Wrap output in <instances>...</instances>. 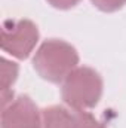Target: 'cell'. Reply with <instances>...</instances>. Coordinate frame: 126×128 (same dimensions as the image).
Wrapping results in <instances>:
<instances>
[{"instance_id": "obj_3", "label": "cell", "mask_w": 126, "mask_h": 128, "mask_svg": "<svg viewBox=\"0 0 126 128\" xmlns=\"http://www.w3.org/2000/svg\"><path fill=\"white\" fill-rule=\"evenodd\" d=\"M39 42L37 26L28 20H7L1 27V49L18 58L25 60Z\"/></svg>"}, {"instance_id": "obj_7", "label": "cell", "mask_w": 126, "mask_h": 128, "mask_svg": "<svg viewBox=\"0 0 126 128\" xmlns=\"http://www.w3.org/2000/svg\"><path fill=\"white\" fill-rule=\"evenodd\" d=\"M71 128H105L86 110H73Z\"/></svg>"}, {"instance_id": "obj_9", "label": "cell", "mask_w": 126, "mask_h": 128, "mask_svg": "<svg viewBox=\"0 0 126 128\" xmlns=\"http://www.w3.org/2000/svg\"><path fill=\"white\" fill-rule=\"evenodd\" d=\"M79 2L80 0H48V3L57 9H71L76 4H79Z\"/></svg>"}, {"instance_id": "obj_2", "label": "cell", "mask_w": 126, "mask_h": 128, "mask_svg": "<svg viewBox=\"0 0 126 128\" xmlns=\"http://www.w3.org/2000/svg\"><path fill=\"white\" fill-rule=\"evenodd\" d=\"M61 96L73 110L92 109L102 96V79L91 67H77L63 82Z\"/></svg>"}, {"instance_id": "obj_6", "label": "cell", "mask_w": 126, "mask_h": 128, "mask_svg": "<svg viewBox=\"0 0 126 128\" xmlns=\"http://www.w3.org/2000/svg\"><path fill=\"white\" fill-rule=\"evenodd\" d=\"M18 78V64L13 61H9L6 58L1 60V106L6 107L13 100V92L10 86Z\"/></svg>"}, {"instance_id": "obj_8", "label": "cell", "mask_w": 126, "mask_h": 128, "mask_svg": "<svg viewBox=\"0 0 126 128\" xmlns=\"http://www.w3.org/2000/svg\"><path fill=\"white\" fill-rule=\"evenodd\" d=\"M102 12H116L126 4V0H91Z\"/></svg>"}, {"instance_id": "obj_5", "label": "cell", "mask_w": 126, "mask_h": 128, "mask_svg": "<svg viewBox=\"0 0 126 128\" xmlns=\"http://www.w3.org/2000/svg\"><path fill=\"white\" fill-rule=\"evenodd\" d=\"M43 128H71L73 109L63 106H51L42 112Z\"/></svg>"}, {"instance_id": "obj_1", "label": "cell", "mask_w": 126, "mask_h": 128, "mask_svg": "<svg viewBox=\"0 0 126 128\" xmlns=\"http://www.w3.org/2000/svg\"><path fill=\"white\" fill-rule=\"evenodd\" d=\"M79 55L76 49L58 39L46 40L37 49L33 66L40 78L52 84H63L67 76L77 68Z\"/></svg>"}, {"instance_id": "obj_4", "label": "cell", "mask_w": 126, "mask_h": 128, "mask_svg": "<svg viewBox=\"0 0 126 128\" xmlns=\"http://www.w3.org/2000/svg\"><path fill=\"white\" fill-rule=\"evenodd\" d=\"M1 128H43L42 113L30 97L19 96L3 107Z\"/></svg>"}]
</instances>
